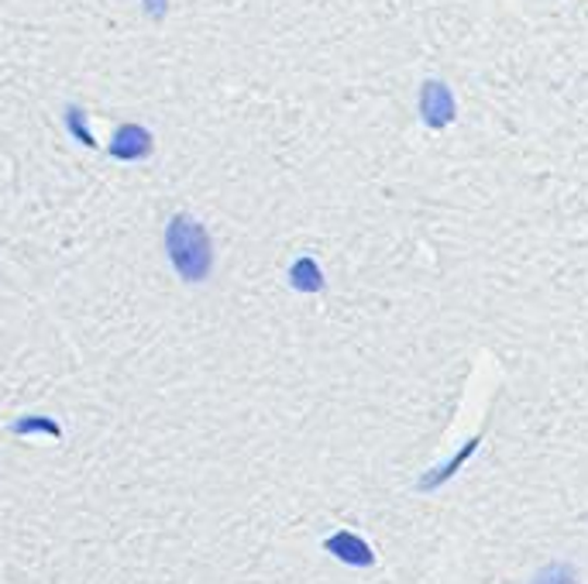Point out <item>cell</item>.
Instances as JSON below:
<instances>
[{
	"mask_svg": "<svg viewBox=\"0 0 588 584\" xmlns=\"http://www.w3.org/2000/svg\"><path fill=\"white\" fill-rule=\"evenodd\" d=\"M166 254L183 283H207L213 272V245L200 221L176 213L166 227Z\"/></svg>",
	"mask_w": 588,
	"mask_h": 584,
	"instance_id": "1",
	"label": "cell"
},
{
	"mask_svg": "<svg viewBox=\"0 0 588 584\" xmlns=\"http://www.w3.org/2000/svg\"><path fill=\"white\" fill-rule=\"evenodd\" d=\"M327 550H331L338 560H344V564H355V568L372 564V550H368V544L358 539L355 533H334L327 539Z\"/></svg>",
	"mask_w": 588,
	"mask_h": 584,
	"instance_id": "2",
	"label": "cell"
},
{
	"mask_svg": "<svg viewBox=\"0 0 588 584\" xmlns=\"http://www.w3.org/2000/svg\"><path fill=\"white\" fill-rule=\"evenodd\" d=\"M451 114H454V103L444 94V86H427V94H424V117L433 127H441V124L451 121Z\"/></svg>",
	"mask_w": 588,
	"mask_h": 584,
	"instance_id": "3",
	"label": "cell"
},
{
	"mask_svg": "<svg viewBox=\"0 0 588 584\" xmlns=\"http://www.w3.org/2000/svg\"><path fill=\"white\" fill-rule=\"evenodd\" d=\"M290 283H293V289H299V293H320V289H323L320 265L314 262V258H296L293 269H290Z\"/></svg>",
	"mask_w": 588,
	"mask_h": 584,
	"instance_id": "4",
	"label": "cell"
},
{
	"mask_svg": "<svg viewBox=\"0 0 588 584\" xmlns=\"http://www.w3.org/2000/svg\"><path fill=\"white\" fill-rule=\"evenodd\" d=\"M111 151L118 159H142L148 151V135L138 132V127H124V132L118 135V141L111 145Z\"/></svg>",
	"mask_w": 588,
	"mask_h": 584,
	"instance_id": "5",
	"label": "cell"
},
{
	"mask_svg": "<svg viewBox=\"0 0 588 584\" xmlns=\"http://www.w3.org/2000/svg\"><path fill=\"white\" fill-rule=\"evenodd\" d=\"M11 434H17V437H32V434H46V437H62V426L56 423V420H49V417H25V420H17L14 426H11Z\"/></svg>",
	"mask_w": 588,
	"mask_h": 584,
	"instance_id": "6",
	"label": "cell"
},
{
	"mask_svg": "<svg viewBox=\"0 0 588 584\" xmlns=\"http://www.w3.org/2000/svg\"><path fill=\"white\" fill-rule=\"evenodd\" d=\"M471 450H475V440H471V444H465V450L457 453V458H454L451 464H444V468H441L438 474H430V479H424V488H433V485H441V482L448 479V474H454V468H462V464H465V458H468Z\"/></svg>",
	"mask_w": 588,
	"mask_h": 584,
	"instance_id": "7",
	"label": "cell"
},
{
	"mask_svg": "<svg viewBox=\"0 0 588 584\" xmlns=\"http://www.w3.org/2000/svg\"><path fill=\"white\" fill-rule=\"evenodd\" d=\"M534 584H575V574L568 568H548Z\"/></svg>",
	"mask_w": 588,
	"mask_h": 584,
	"instance_id": "8",
	"label": "cell"
}]
</instances>
